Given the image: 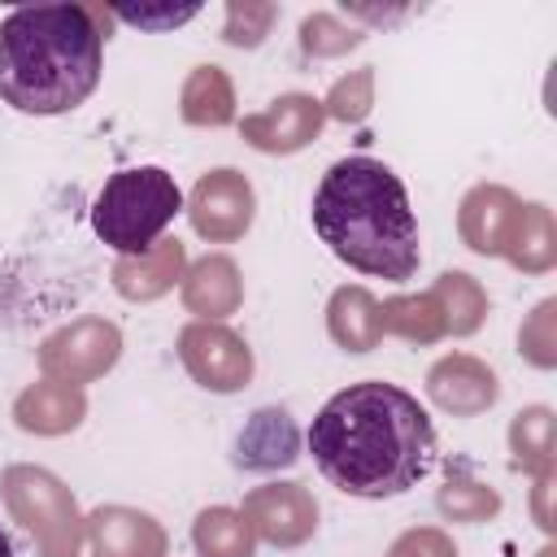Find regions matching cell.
<instances>
[{
	"label": "cell",
	"mask_w": 557,
	"mask_h": 557,
	"mask_svg": "<svg viewBox=\"0 0 557 557\" xmlns=\"http://www.w3.org/2000/svg\"><path fill=\"white\" fill-rule=\"evenodd\" d=\"M309 453L326 483L348 496L383 500L409 492L435 461V426L418 396L396 383L366 379L335 392L313 426Z\"/></svg>",
	"instance_id": "cell-1"
},
{
	"label": "cell",
	"mask_w": 557,
	"mask_h": 557,
	"mask_svg": "<svg viewBox=\"0 0 557 557\" xmlns=\"http://www.w3.org/2000/svg\"><path fill=\"white\" fill-rule=\"evenodd\" d=\"M104 17L91 4L13 9L0 22V100L35 117L78 109L100 83Z\"/></svg>",
	"instance_id": "cell-2"
},
{
	"label": "cell",
	"mask_w": 557,
	"mask_h": 557,
	"mask_svg": "<svg viewBox=\"0 0 557 557\" xmlns=\"http://www.w3.org/2000/svg\"><path fill=\"white\" fill-rule=\"evenodd\" d=\"M318 239L352 270L405 283L418 270V218L400 174L374 157L335 161L313 191Z\"/></svg>",
	"instance_id": "cell-3"
},
{
	"label": "cell",
	"mask_w": 557,
	"mask_h": 557,
	"mask_svg": "<svg viewBox=\"0 0 557 557\" xmlns=\"http://www.w3.org/2000/svg\"><path fill=\"white\" fill-rule=\"evenodd\" d=\"M178 209H183V191L174 174H165L161 165H135V170H117L100 187L91 205V226L122 257H139L161 239V231L178 218Z\"/></svg>",
	"instance_id": "cell-4"
},
{
	"label": "cell",
	"mask_w": 557,
	"mask_h": 557,
	"mask_svg": "<svg viewBox=\"0 0 557 557\" xmlns=\"http://www.w3.org/2000/svg\"><path fill=\"white\" fill-rule=\"evenodd\" d=\"M0 492L13 518L35 535L39 557H78L87 522L78 518V505L57 474L39 466H9L0 474Z\"/></svg>",
	"instance_id": "cell-5"
},
{
	"label": "cell",
	"mask_w": 557,
	"mask_h": 557,
	"mask_svg": "<svg viewBox=\"0 0 557 557\" xmlns=\"http://www.w3.org/2000/svg\"><path fill=\"white\" fill-rule=\"evenodd\" d=\"M178 357L187 374L209 392H239L252 379L248 344L222 322H191L178 331Z\"/></svg>",
	"instance_id": "cell-6"
},
{
	"label": "cell",
	"mask_w": 557,
	"mask_h": 557,
	"mask_svg": "<svg viewBox=\"0 0 557 557\" xmlns=\"http://www.w3.org/2000/svg\"><path fill=\"white\" fill-rule=\"evenodd\" d=\"M117 352H122L117 326L104 322V318H83V322H70V326H61L57 335L44 339L39 366L52 379L87 383V379H100L117 361Z\"/></svg>",
	"instance_id": "cell-7"
},
{
	"label": "cell",
	"mask_w": 557,
	"mask_h": 557,
	"mask_svg": "<svg viewBox=\"0 0 557 557\" xmlns=\"http://www.w3.org/2000/svg\"><path fill=\"white\" fill-rule=\"evenodd\" d=\"M244 522L274 548H296L318 531V505L300 483H265L244 496Z\"/></svg>",
	"instance_id": "cell-8"
},
{
	"label": "cell",
	"mask_w": 557,
	"mask_h": 557,
	"mask_svg": "<svg viewBox=\"0 0 557 557\" xmlns=\"http://www.w3.org/2000/svg\"><path fill=\"white\" fill-rule=\"evenodd\" d=\"M252 187L239 170H209L196 178L191 187V200H187V213H191V226L213 239V244H226V239H239L248 226H252Z\"/></svg>",
	"instance_id": "cell-9"
},
{
	"label": "cell",
	"mask_w": 557,
	"mask_h": 557,
	"mask_svg": "<svg viewBox=\"0 0 557 557\" xmlns=\"http://www.w3.org/2000/svg\"><path fill=\"white\" fill-rule=\"evenodd\" d=\"M322 122H326L322 100H313L305 91H292V96H278L270 109L248 113L239 122V131L257 152H296L322 131Z\"/></svg>",
	"instance_id": "cell-10"
},
{
	"label": "cell",
	"mask_w": 557,
	"mask_h": 557,
	"mask_svg": "<svg viewBox=\"0 0 557 557\" xmlns=\"http://www.w3.org/2000/svg\"><path fill=\"white\" fill-rule=\"evenodd\" d=\"M426 396H431L440 409L470 418V413H483V409L496 405L500 383H496V374H492L479 357L453 352V357H440V361L426 370Z\"/></svg>",
	"instance_id": "cell-11"
},
{
	"label": "cell",
	"mask_w": 557,
	"mask_h": 557,
	"mask_svg": "<svg viewBox=\"0 0 557 557\" xmlns=\"http://www.w3.org/2000/svg\"><path fill=\"white\" fill-rule=\"evenodd\" d=\"M83 522L96 557H165V531L139 509L104 505Z\"/></svg>",
	"instance_id": "cell-12"
},
{
	"label": "cell",
	"mask_w": 557,
	"mask_h": 557,
	"mask_svg": "<svg viewBox=\"0 0 557 557\" xmlns=\"http://www.w3.org/2000/svg\"><path fill=\"white\" fill-rule=\"evenodd\" d=\"M87 413V396L78 383H65V379H44V383H30L17 400H13V418L22 431H35V435H65L83 422Z\"/></svg>",
	"instance_id": "cell-13"
},
{
	"label": "cell",
	"mask_w": 557,
	"mask_h": 557,
	"mask_svg": "<svg viewBox=\"0 0 557 557\" xmlns=\"http://www.w3.org/2000/svg\"><path fill=\"white\" fill-rule=\"evenodd\" d=\"M518 196L496 187V183H483L474 187L466 200H461V239L483 252V257H496L505 252L509 235H513V222H518Z\"/></svg>",
	"instance_id": "cell-14"
},
{
	"label": "cell",
	"mask_w": 557,
	"mask_h": 557,
	"mask_svg": "<svg viewBox=\"0 0 557 557\" xmlns=\"http://www.w3.org/2000/svg\"><path fill=\"white\" fill-rule=\"evenodd\" d=\"M300 457V431L287 409H257L235 440V466L244 470H278Z\"/></svg>",
	"instance_id": "cell-15"
},
{
	"label": "cell",
	"mask_w": 557,
	"mask_h": 557,
	"mask_svg": "<svg viewBox=\"0 0 557 557\" xmlns=\"http://www.w3.org/2000/svg\"><path fill=\"white\" fill-rule=\"evenodd\" d=\"M183 265H187L183 244L178 239H157L148 252L122 257L113 265V287L126 300H157V296H165L183 278Z\"/></svg>",
	"instance_id": "cell-16"
},
{
	"label": "cell",
	"mask_w": 557,
	"mask_h": 557,
	"mask_svg": "<svg viewBox=\"0 0 557 557\" xmlns=\"http://www.w3.org/2000/svg\"><path fill=\"white\" fill-rule=\"evenodd\" d=\"M239 296H244V287H239V270H235L231 257H200L183 274V300L205 322L235 313L239 309Z\"/></svg>",
	"instance_id": "cell-17"
},
{
	"label": "cell",
	"mask_w": 557,
	"mask_h": 557,
	"mask_svg": "<svg viewBox=\"0 0 557 557\" xmlns=\"http://www.w3.org/2000/svg\"><path fill=\"white\" fill-rule=\"evenodd\" d=\"M326 326L331 339L348 352H370L383 331H379V300L366 287H339L326 305Z\"/></svg>",
	"instance_id": "cell-18"
},
{
	"label": "cell",
	"mask_w": 557,
	"mask_h": 557,
	"mask_svg": "<svg viewBox=\"0 0 557 557\" xmlns=\"http://www.w3.org/2000/svg\"><path fill=\"white\" fill-rule=\"evenodd\" d=\"M178 113L191 126H226L235 117V87L222 65H196L183 83Z\"/></svg>",
	"instance_id": "cell-19"
},
{
	"label": "cell",
	"mask_w": 557,
	"mask_h": 557,
	"mask_svg": "<svg viewBox=\"0 0 557 557\" xmlns=\"http://www.w3.org/2000/svg\"><path fill=\"white\" fill-rule=\"evenodd\" d=\"M505 257L527 274H540V270H548L557 261V231H553V213L544 205H522L518 209L513 235L505 244Z\"/></svg>",
	"instance_id": "cell-20"
},
{
	"label": "cell",
	"mask_w": 557,
	"mask_h": 557,
	"mask_svg": "<svg viewBox=\"0 0 557 557\" xmlns=\"http://www.w3.org/2000/svg\"><path fill=\"white\" fill-rule=\"evenodd\" d=\"M379 331L400 335L409 344H435L444 335V313L431 292L422 296H392L379 305Z\"/></svg>",
	"instance_id": "cell-21"
},
{
	"label": "cell",
	"mask_w": 557,
	"mask_h": 557,
	"mask_svg": "<svg viewBox=\"0 0 557 557\" xmlns=\"http://www.w3.org/2000/svg\"><path fill=\"white\" fill-rule=\"evenodd\" d=\"M431 296H435V305H440V313H444V331H453V335L479 331V322H483V313H487V296H483V287H479L466 270H444V274L435 278Z\"/></svg>",
	"instance_id": "cell-22"
},
{
	"label": "cell",
	"mask_w": 557,
	"mask_h": 557,
	"mask_svg": "<svg viewBox=\"0 0 557 557\" xmlns=\"http://www.w3.org/2000/svg\"><path fill=\"white\" fill-rule=\"evenodd\" d=\"M509 448H513V466L548 479L553 474V413L544 405L522 409L509 426Z\"/></svg>",
	"instance_id": "cell-23"
},
{
	"label": "cell",
	"mask_w": 557,
	"mask_h": 557,
	"mask_svg": "<svg viewBox=\"0 0 557 557\" xmlns=\"http://www.w3.org/2000/svg\"><path fill=\"white\" fill-rule=\"evenodd\" d=\"M191 540H196L200 557H252V531H248L244 513L226 509V505L205 509L191 527Z\"/></svg>",
	"instance_id": "cell-24"
},
{
	"label": "cell",
	"mask_w": 557,
	"mask_h": 557,
	"mask_svg": "<svg viewBox=\"0 0 557 557\" xmlns=\"http://www.w3.org/2000/svg\"><path fill=\"white\" fill-rule=\"evenodd\" d=\"M440 513L444 518H457V522H483L500 509V496L487 487V483H474V479H448L435 496Z\"/></svg>",
	"instance_id": "cell-25"
},
{
	"label": "cell",
	"mask_w": 557,
	"mask_h": 557,
	"mask_svg": "<svg viewBox=\"0 0 557 557\" xmlns=\"http://www.w3.org/2000/svg\"><path fill=\"white\" fill-rule=\"evenodd\" d=\"M278 17L274 4H257V0H231L226 4V26H222V39L235 44V48H257L270 30V22Z\"/></svg>",
	"instance_id": "cell-26"
},
{
	"label": "cell",
	"mask_w": 557,
	"mask_h": 557,
	"mask_svg": "<svg viewBox=\"0 0 557 557\" xmlns=\"http://www.w3.org/2000/svg\"><path fill=\"white\" fill-rule=\"evenodd\" d=\"M300 44H305V52H313V57H335V52L357 48V44H361V30L344 26V22L331 17V13H313V17L300 22Z\"/></svg>",
	"instance_id": "cell-27"
},
{
	"label": "cell",
	"mask_w": 557,
	"mask_h": 557,
	"mask_svg": "<svg viewBox=\"0 0 557 557\" xmlns=\"http://www.w3.org/2000/svg\"><path fill=\"white\" fill-rule=\"evenodd\" d=\"M553 313H557V300H544L535 313H531V322L518 331V344H522V352H527V361H535V366H557V335H553Z\"/></svg>",
	"instance_id": "cell-28"
},
{
	"label": "cell",
	"mask_w": 557,
	"mask_h": 557,
	"mask_svg": "<svg viewBox=\"0 0 557 557\" xmlns=\"http://www.w3.org/2000/svg\"><path fill=\"white\" fill-rule=\"evenodd\" d=\"M370 83H374L370 70H357V74L339 78L335 91H331V100H322V109H326L331 117H344V122L366 117V109H370Z\"/></svg>",
	"instance_id": "cell-29"
},
{
	"label": "cell",
	"mask_w": 557,
	"mask_h": 557,
	"mask_svg": "<svg viewBox=\"0 0 557 557\" xmlns=\"http://www.w3.org/2000/svg\"><path fill=\"white\" fill-rule=\"evenodd\" d=\"M387 557H457V548H453V540H448L444 531H435V527H413V531H405V535L387 548Z\"/></svg>",
	"instance_id": "cell-30"
},
{
	"label": "cell",
	"mask_w": 557,
	"mask_h": 557,
	"mask_svg": "<svg viewBox=\"0 0 557 557\" xmlns=\"http://www.w3.org/2000/svg\"><path fill=\"white\" fill-rule=\"evenodd\" d=\"M113 13L122 22H131V26H139V30H170V26L187 22V17H196L200 9L187 4V9H113Z\"/></svg>",
	"instance_id": "cell-31"
},
{
	"label": "cell",
	"mask_w": 557,
	"mask_h": 557,
	"mask_svg": "<svg viewBox=\"0 0 557 557\" xmlns=\"http://www.w3.org/2000/svg\"><path fill=\"white\" fill-rule=\"evenodd\" d=\"M0 557H13V544H9V535H4V527H0Z\"/></svg>",
	"instance_id": "cell-32"
},
{
	"label": "cell",
	"mask_w": 557,
	"mask_h": 557,
	"mask_svg": "<svg viewBox=\"0 0 557 557\" xmlns=\"http://www.w3.org/2000/svg\"><path fill=\"white\" fill-rule=\"evenodd\" d=\"M540 557H553V548H544V553H540Z\"/></svg>",
	"instance_id": "cell-33"
}]
</instances>
